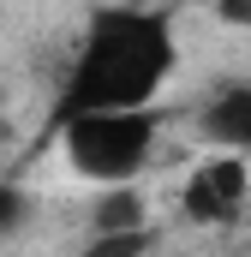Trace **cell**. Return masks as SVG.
<instances>
[{"label":"cell","mask_w":251,"mask_h":257,"mask_svg":"<svg viewBox=\"0 0 251 257\" xmlns=\"http://www.w3.org/2000/svg\"><path fill=\"white\" fill-rule=\"evenodd\" d=\"M191 126H197V138L209 150H239V156H251V78L209 90Z\"/></svg>","instance_id":"4"},{"label":"cell","mask_w":251,"mask_h":257,"mask_svg":"<svg viewBox=\"0 0 251 257\" xmlns=\"http://www.w3.org/2000/svg\"><path fill=\"white\" fill-rule=\"evenodd\" d=\"M24 215H30V197L18 192L12 180H0V239H6V233H18V227H24Z\"/></svg>","instance_id":"7"},{"label":"cell","mask_w":251,"mask_h":257,"mask_svg":"<svg viewBox=\"0 0 251 257\" xmlns=\"http://www.w3.org/2000/svg\"><path fill=\"white\" fill-rule=\"evenodd\" d=\"M174 24L162 12L144 6H114L96 12L78 60L66 72L60 90V114H84V108H150L162 96V84L174 78Z\"/></svg>","instance_id":"1"},{"label":"cell","mask_w":251,"mask_h":257,"mask_svg":"<svg viewBox=\"0 0 251 257\" xmlns=\"http://www.w3.org/2000/svg\"><path fill=\"white\" fill-rule=\"evenodd\" d=\"M227 24H251V0H215Z\"/></svg>","instance_id":"8"},{"label":"cell","mask_w":251,"mask_h":257,"mask_svg":"<svg viewBox=\"0 0 251 257\" xmlns=\"http://www.w3.org/2000/svg\"><path fill=\"white\" fill-rule=\"evenodd\" d=\"M251 197V168L239 150H209L197 168L186 174V186H180V209H186L191 221H233L239 209H245Z\"/></svg>","instance_id":"3"},{"label":"cell","mask_w":251,"mask_h":257,"mask_svg":"<svg viewBox=\"0 0 251 257\" xmlns=\"http://www.w3.org/2000/svg\"><path fill=\"white\" fill-rule=\"evenodd\" d=\"M150 245V227H120V233H96L90 251L96 257H126V251H144Z\"/></svg>","instance_id":"6"},{"label":"cell","mask_w":251,"mask_h":257,"mask_svg":"<svg viewBox=\"0 0 251 257\" xmlns=\"http://www.w3.org/2000/svg\"><path fill=\"white\" fill-rule=\"evenodd\" d=\"M90 227H96V233H120V227H150V203H144V192H138L132 180H120V186H102L96 209H90Z\"/></svg>","instance_id":"5"},{"label":"cell","mask_w":251,"mask_h":257,"mask_svg":"<svg viewBox=\"0 0 251 257\" xmlns=\"http://www.w3.org/2000/svg\"><path fill=\"white\" fill-rule=\"evenodd\" d=\"M156 132H162V120L150 108H84V114H60L66 168L78 180H96V186L138 180L150 168V156H156Z\"/></svg>","instance_id":"2"}]
</instances>
